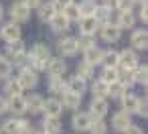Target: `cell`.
I'll list each match as a JSON object with an SVG mask.
<instances>
[{
	"mask_svg": "<svg viewBox=\"0 0 148 134\" xmlns=\"http://www.w3.org/2000/svg\"><path fill=\"white\" fill-rule=\"evenodd\" d=\"M112 128L116 130V132H120V134H124L130 126H132V116L130 114H126L124 110H118V112H114L112 114Z\"/></svg>",
	"mask_w": 148,
	"mask_h": 134,
	"instance_id": "5bb4252c",
	"label": "cell"
},
{
	"mask_svg": "<svg viewBox=\"0 0 148 134\" xmlns=\"http://www.w3.org/2000/svg\"><path fill=\"white\" fill-rule=\"evenodd\" d=\"M63 16L73 25V23H79V19H81V14H79V8H77V2H71L65 10H63Z\"/></svg>",
	"mask_w": 148,
	"mask_h": 134,
	"instance_id": "74e56055",
	"label": "cell"
},
{
	"mask_svg": "<svg viewBox=\"0 0 148 134\" xmlns=\"http://www.w3.org/2000/svg\"><path fill=\"white\" fill-rule=\"evenodd\" d=\"M49 27H51V31L53 33H57V35H63V33H67L69 29H71V23L63 16V12H55L53 14V19L47 23Z\"/></svg>",
	"mask_w": 148,
	"mask_h": 134,
	"instance_id": "d6986e66",
	"label": "cell"
},
{
	"mask_svg": "<svg viewBox=\"0 0 148 134\" xmlns=\"http://www.w3.org/2000/svg\"><path fill=\"white\" fill-rule=\"evenodd\" d=\"M126 93H128V89H126L120 81H114V83L108 85V100H110V98H112V100H122Z\"/></svg>",
	"mask_w": 148,
	"mask_h": 134,
	"instance_id": "836d02e7",
	"label": "cell"
},
{
	"mask_svg": "<svg viewBox=\"0 0 148 134\" xmlns=\"http://www.w3.org/2000/svg\"><path fill=\"white\" fill-rule=\"evenodd\" d=\"M0 134H2V128H0Z\"/></svg>",
	"mask_w": 148,
	"mask_h": 134,
	"instance_id": "816d5d0a",
	"label": "cell"
},
{
	"mask_svg": "<svg viewBox=\"0 0 148 134\" xmlns=\"http://www.w3.org/2000/svg\"><path fill=\"white\" fill-rule=\"evenodd\" d=\"M77 39H79V51H85V49H89V47L97 45L93 37H77Z\"/></svg>",
	"mask_w": 148,
	"mask_h": 134,
	"instance_id": "60d3db41",
	"label": "cell"
},
{
	"mask_svg": "<svg viewBox=\"0 0 148 134\" xmlns=\"http://www.w3.org/2000/svg\"><path fill=\"white\" fill-rule=\"evenodd\" d=\"M140 65V57L134 49H122L118 51V69L122 71H134L136 67Z\"/></svg>",
	"mask_w": 148,
	"mask_h": 134,
	"instance_id": "5b68a950",
	"label": "cell"
},
{
	"mask_svg": "<svg viewBox=\"0 0 148 134\" xmlns=\"http://www.w3.org/2000/svg\"><path fill=\"white\" fill-rule=\"evenodd\" d=\"M138 102H140V96H136V93H132V91H128L122 100H120V104H122V110L126 112V114H136V108H138Z\"/></svg>",
	"mask_w": 148,
	"mask_h": 134,
	"instance_id": "484cf974",
	"label": "cell"
},
{
	"mask_svg": "<svg viewBox=\"0 0 148 134\" xmlns=\"http://www.w3.org/2000/svg\"><path fill=\"white\" fill-rule=\"evenodd\" d=\"M95 6H97V2H95V0H79L77 8H79V14H81V19H83V16H93V10H95Z\"/></svg>",
	"mask_w": 148,
	"mask_h": 134,
	"instance_id": "d590c367",
	"label": "cell"
},
{
	"mask_svg": "<svg viewBox=\"0 0 148 134\" xmlns=\"http://www.w3.org/2000/svg\"><path fill=\"white\" fill-rule=\"evenodd\" d=\"M55 12H57V10H55V6H53L51 0H49V2H43V4L37 8V14H39V21H41V23H49Z\"/></svg>",
	"mask_w": 148,
	"mask_h": 134,
	"instance_id": "f546056e",
	"label": "cell"
},
{
	"mask_svg": "<svg viewBox=\"0 0 148 134\" xmlns=\"http://www.w3.org/2000/svg\"><path fill=\"white\" fill-rule=\"evenodd\" d=\"M45 71H47L49 77H65V73H67V61L61 59V57H51L49 63H47V67H45Z\"/></svg>",
	"mask_w": 148,
	"mask_h": 134,
	"instance_id": "9a60e30c",
	"label": "cell"
},
{
	"mask_svg": "<svg viewBox=\"0 0 148 134\" xmlns=\"http://www.w3.org/2000/svg\"><path fill=\"white\" fill-rule=\"evenodd\" d=\"M57 51H59V57L61 59H69V57H75L79 53V39L77 37H61L57 41Z\"/></svg>",
	"mask_w": 148,
	"mask_h": 134,
	"instance_id": "277c9868",
	"label": "cell"
},
{
	"mask_svg": "<svg viewBox=\"0 0 148 134\" xmlns=\"http://www.w3.org/2000/svg\"><path fill=\"white\" fill-rule=\"evenodd\" d=\"M91 124H93V120H91V116H89L87 112H81V110L73 112V118H71V126H73L75 134H83V132H89Z\"/></svg>",
	"mask_w": 148,
	"mask_h": 134,
	"instance_id": "9c48e42d",
	"label": "cell"
},
{
	"mask_svg": "<svg viewBox=\"0 0 148 134\" xmlns=\"http://www.w3.org/2000/svg\"><path fill=\"white\" fill-rule=\"evenodd\" d=\"M87 114L91 116L93 122H95V120H103V118L110 114V102H108V100H99V98H91Z\"/></svg>",
	"mask_w": 148,
	"mask_h": 134,
	"instance_id": "ba28073f",
	"label": "cell"
},
{
	"mask_svg": "<svg viewBox=\"0 0 148 134\" xmlns=\"http://www.w3.org/2000/svg\"><path fill=\"white\" fill-rule=\"evenodd\" d=\"M124 134H144V130H142L140 126H136V124H132V126H130V128H128V130H126Z\"/></svg>",
	"mask_w": 148,
	"mask_h": 134,
	"instance_id": "7dc6e473",
	"label": "cell"
},
{
	"mask_svg": "<svg viewBox=\"0 0 148 134\" xmlns=\"http://www.w3.org/2000/svg\"><path fill=\"white\" fill-rule=\"evenodd\" d=\"M4 57L12 63V67H18V69L25 67L27 65V45L23 43V39L12 41V43H6Z\"/></svg>",
	"mask_w": 148,
	"mask_h": 134,
	"instance_id": "7a4b0ae2",
	"label": "cell"
},
{
	"mask_svg": "<svg viewBox=\"0 0 148 134\" xmlns=\"http://www.w3.org/2000/svg\"><path fill=\"white\" fill-rule=\"evenodd\" d=\"M8 14H10V21L23 25L31 19V8L23 2V0H16V2H12V6L8 8Z\"/></svg>",
	"mask_w": 148,
	"mask_h": 134,
	"instance_id": "30bf717a",
	"label": "cell"
},
{
	"mask_svg": "<svg viewBox=\"0 0 148 134\" xmlns=\"http://www.w3.org/2000/svg\"><path fill=\"white\" fill-rule=\"evenodd\" d=\"M75 71H77L75 75H79V77H81V79H85V81L95 79V67H93V65H89V63H85V61H79Z\"/></svg>",
	"mask_w": 148,
	"mask_h": 134,
	"instance_id": "1f68e13d",
	"label": "cell"
},
{
	"mask_svg": "<svg viewBox=\"0 0 148 134\" xmlns=\"http://www.w3.org/2000/svg\"><path fill=\"white\" fill-rule=\"evenodd\" d=\"M39 132H41V130H37V128H33V126H31V128H29L25 134H39Z\"/></svg>",
	"mask_w": 148,
	"mask_h": 134,
	"instance_id": "681fc988",
	"label": "cell"
},
{
	"mask_svg": "<svg viewBox=\"0 0 148 134\" xmlns=\"http://www.w3.org/2000/svg\"><path fill=\"white\" fill-rule=\"evenodd\" d=\"M101 47L99 45H93V47H89V49H85V51H81L83 53V59L81 61H85V63H89V65H99V61H101Z\"/></svg>",
	"mask_w": 148,
	"mask_h": 134,
	"instance_id": "cb8c5ba5",
	"label": "cell"
},
{
	"mask_svg": "<svg viewBox=\"0 0 148 134\" xmlns=\"http://www.w3.org/2000/svg\"><path fill=\"white\" fill-rule=\"evenodd\" d=\"M47 87H49V91H51L55 98H57V96H63V93L67 91V79H65V77H49Z\"/></svg>",
	"mask_w": 148,
	"mask_h": 134,
	"instance_id": "d4e9b609",
	"label": "cell"
},
{
	"mask_svg": "<svg viewBox=\"0 0 148 134\" xmlns=\"http://www.w3.org/2000/svg\"><path fill=\"white\" fill-rule=\"evenodd\" d=\"M0 128H2V134H25L29 128H31V122L25 118V116H8L2 120V124H0Z\"/></svg>",
	"mask_w": 148,
	"mask_h": 134,
	"instance_id": "3957f363",
	"label": "cell"
},
{
	"mask_svg": "<svg viewBox=\"0 0 148 134\" xmlns=\"http://www.w3.org/2000/svg\"><path fill=\"white\" fill-rule=\"evenodd\" d=\"M93 19H95V23H97L99 27L106 25V23H112V19H114V8H108V6H103V4H97L95 10H93Z\"/></svg>",
	"mask_w": 148,
	"mask_h": 134,
	"instance_id": "7402d4cb",
	"label": "cell"
},
{
	"mask_svg": "<svg viewBox=\"0 0 148 134\" xmlns=\"http://www.w3.org/2000/svg\"><path fill=\"white\" fill-rule=\"evenodd\" d=\"M23 37V27L14 21H6L2 23V27H0V39L6 41V43H12V41H18Z\"/></svg>",
	"mask_w": 148,
	"mask_h": 134,
	"instance_id": "52a82bcc",
	"label": "cell"
},
{
	"mask_svg": "<svg viewBox=\"0 0 148 134\" xmlns=\"http://www.w3.org/2000/svg\"><path fill=\"white\" fill-rule=\"evenodd\" d=\"M67 91L77 93V96H81V98H83V93L87 91V81H85V79H81L79 75H73V77H69V79H67Z\"/></svg>",
	"mask_w": 148,
	"mask_h": 134,
	"instance_id": "603a6c76",
	"label": "cell"
},
{
	"mask_svg": "<svg viewBox=\"0 0 148 134\" xmlns=\"http://www.w3.org/2000/svg\"><path fill=\"white\" fill-rule=\"evenodd\" d=\"M6 106H8V112H12V116H25L27 114V96H12V98H6Z\"/></svg>",
	"mask_w": 148,
	"mask_h": 134,
	"instance_id": "2e32d148",
	"label": "cell"
},
{
	"mask_svg": "<svg viewBox=\"0 0 148 134\" xmlns=\"http://www.w3.org/2000/svg\"><path fill=\"white\" fill-rule=\"evenodd\" d=\"M118 73H120L118 67H103V69H101V75H99L97 79H101L106 85H110V83L118 81Z\"/></svg>",
	"mask_w": 148,
	"mask_h": 134,
	"instance_id": "e575fe53",
	"label": "cell"
},
{
	"mask_svg": "<svg viewBox=\"0 0 148 134\" xmlns=\"http://www.w3.org/2000/svg\"><path fill=\"white\" fill-rule=\"evenodd\" d=\"M112 23L120 29V31H132L136 27V14L132 10H126V12H116V16L112 19Z\"/></svg>",
	"mask_w": 148,
	"mask_h": 134,
	"instance_id": "7c38bea8",
	"label": "cell"
},
{
	"mask_svg": "<svg viewBox=\"0 0 148 134\" xmlns=\"http://www.w3.org/2000/svg\"><path fill=\"white\" fill-rule=\"evenodd\" d=\"M136 10H138V16H136V21H140V23H144V25H146V23H148V12H146L148 8H146V2H144V4H140Z\"/></svg>",
	"mask_w": 148,
	"mask_h": 134,
	"instance_id": "7bdbcfd3",
	"label": "cell"
},
{
	"mask_svg": "<svg viewBox=\"0 0 148 134\" xmlns=\"http://www.w3.org/2000/svg\"><path fill=\"white\" fill-rule=\"evenodd\" d=\"M43 114H45V118H61V114H63L61 100L55 98V96L47 98L45 100V106H43Z\"/></svg>",
	"mask_w": 148,
	"mask_h": 134,
	"instance_id": "e0dca14e",
	"label": "cell"
},
{
	"mask_svg": "<svg viewBox=\"0 0 148 134\" xmlns=\"http://www.w3.org/2000/svg\"><path fill=\"white\" fill-rule=\"evenodd\" d=\"M43 106H45V98L41 93H31L27 98V114L39 116V114H43Z\"/></svg>",
	"mask_w": 148,
	"mask_h": 134,
	"instance_id": "ffe728a7",
	"label": "cell"
},
{
	"mask_svg": "<svg viewBox=\"0 0 148 134\" xmlns=\"http://www.w3.org/2000/svg\"><path fill=\"white\" fill-rule=\"evenodd\" d=\"M4 19V6H2V2H0V21Z\"/></svg>",
	"mask_w": 148,
	"mask_h": 134,
	"instance_id": "f907efd6",
	"label": "cell"
},
{
	"mask_svg": "<svg viewBox=\"0 0 148 134\" xmlns=\"http://www.w3.org/2000/svg\"><path fill=\"white\" fill-rule=\"evenodd\" d=\"M2 96L4 98H12V96H23V87H21V83L16 81V77H8V79H4V85H2Z\"/></svg>",
	"mask_w": 148,
	"mask_h": 134,
	"instance_id": "4316f807",
	"label": "cell"
},
{
	"mask_svg": "<svg viewBox=\"0 0 148 134\" xmlns=\"http://www.w3.org/2000/svg\"><path fill=\"white\" fill-rule=\"evenodd\" d=\"M136 116H140V118H146L148 116V102H146V98H140L138 108H136Z\"/></svg>",
	"mask_w": 148,
	"mask_h": 134,
	"instance_id": "b9f144b4",
	"label": "cell"
},
{
	"mask_svg": "<svg viewBox=\"0 0 148 134\" xmlns=\"http://www.w3.org/2000/svg\"><path fill=\"white\" fill-rule=\"evenodd\" d=\"M39 134H43V132H39Z\"/></svg>",
	"mask_w": 148,
	"mask_h": 134,
	"instance_id": "f5cc1de1",
	"label": "cell"
},
{
	"mask_svg": "<svg viewBox=\"0 0 148 134\" xmlns=\"http://www.w3.org/2000/svg\"><path fill=\"white\" fill-rule=\"evenodd\" d=\"M132 75H134V83L146 87V83H148V67H146V63H144V65L140 63V65L132 71Z\"/></svg>",
	"mask_w": 148,
	"mask_h": 134,
	"instance_id": "d6a6232c",
	"label": "cell"
},
{
	"mask_svg": "<svg viewBox=\"0 0 148 134\" xmlns=\"http://www.w3.org/2000/svg\"><path fill=\"white\" fill-rule=\"evenodd\" d=\"M77 25H79V35L81 37H93L95 39V35L99 31V25L95 23L93 16H83V19H79Z\"/></svg>",
	"mask_w": 148,
	"mask_h": 134,
	"instance_id": "ac0fdd59",
	"label": "cell"
},
{
	"mask_svg": "<svg viewBox=\"0 0 148 134\" xmlns=\"http://www.w3.org/2000/svg\"><path fill=\"white\" fill-rule=\"evenodd\" d=\"M130 49H134L136 53L148 49V31H146V29H132V35H130Z\"/></svg>",
	"mask_w": 148,
	"mask_h": 134,
	"instance_id": "8fae6325",
	"label": "cell"
},
{
	"mask_svg": "<svg viewBox=\"0 0 148 134\" xmlns=\"http://www.w3.org/2000/svg\"><path fill=\"white\" fill-rule=\"evenodd\" d=\"M87 91H91V98L108 100V85H106L101 79H93V83L87 85Z\"/></svg>",
	"mask_w": 148,
	"mask_h": 134,
	"instance_id": "83f0119b",
	"label": "cell"
},
{
	"mask_svg": "<svg viewBox=\"0 0 148 134\" xmlns=\"http://www.w3.org/2000/svg\"><path fill=\"white\" fill-rule=\"evenodd\" d=\"M8 112V106H6V98L2 96V93H0V116H4Z\"/></svg>",
	"mask_w": 148,
	"mask_h": 134,
	"instance_id": "bcb514c9",
	"label": "cell"
},
{
	"mask_svg": "<svg viewBox=\"0 0 148 134\" xmlns=\"http://www.w3.org/2000/svg\"><path fill=\"white\" fill-rule=\"evenodd\" d=\"M97 33H99V37H101V41H103V43H110V45H114V43H118V41L122 39V31H120L114 23L101 25Z\"/></svg>",
	"mask_w": 148,
	"mask_h": 134,
	"instance_id": "4fadbf2b",
	"label": "cell"
},
{
	"mask_svg": "<svg viewBox=\"0 0 148 134\" xmlns=\"http://www.w3.org/2000/svg\"><path fill=\"white\" fill-rule=\"evenodd\" d=\"M101 4L108 6V8H114L116 6V0H101Z\"/></svg>",
	"mask_w": 148,
	"mask_h": 134,
	"instance_id": "c3c4849f",
	"label": "cell"
},
{
	"mask_svg": "<svg viewBox=\"0 0 148 134\" xmlns=\"http://www.w3.org/2000/svg\"><path fill=\"white\" fill-rule=\"evenodd\" d=\"M16 81L21 83L23 91H31V89H35V87L39 85V73H37V71H33L29 65H25V67H21V69H18Z\"/></svg>",
	"mask_w": 148,
	"mask_h": 134,
	"instance_id": "8992f818",
	"label": "cell"
},
{
	"mask_svg": "<svg viewBox=\"0 0 148 134\" xmlns=\"http://www.w3.org/2000/svg\"><path fill=\"white\" fill-rule=\"evenodd\" d=\"M63 130V124L59 118H45L43 120V134H61Z\"/></svg>",
	"mask_w": 148,
	"mask_h": 134,
	"instance_id": "f1b7e54d",
	"label": "cell"
},
{
	"mask_svg": "<svg viewBox=\"0 0 148 134\" xmlns=\"http://www.w3.org/2000/svg\"><path fill=\"white\" fill-rule=\"evenodd\" d=\"M61 106H63V110H71V112H77L79 108H81V96H77V93H71V91H65L61 98Z\"/></svg>",
	"mask_w": 148,
	"mask_h": 134,
	"instance_id": "44dd1931",
	"label": "cell"
},
{
	"mask_svg": "<svg viewBox=\"0 0 148 134\" xmlns=\"http://www.w3.org/2000/svg\"><path fill=\"white\" fill-rule=\"evenodd\" d=\"M110 132V124L106 120H95L89 128V134H108Z\"/></svg>",
	"mask_w": 148,
	"mask_h": 134,
	"instance_id": "ab89813d",
	"label": "cell"
},
{
	"mask_svg": "<svg viewBox=\"0 0 148 134\" xmlns=\"http://www.w3.org/2000/svg\"><path fill=\"white\" fill-rule=\"evenodd\" d=\"M99 65H103V67H118V51L116 49H103L101 51V61H99Z\"/></svg>",
	"mask_w": 148,
	"mask_h": 134,
	"instance_id": "4dcf8cb0",
	"label": "cell"
},
{
	"mask_svg": "<svg viewBox=\"0 0 148 134\" xmlns=\"http://www.w3.org/2000/svg\"><path fill=\"white\" fill-rule=\"evenodd\" d=\"M12 71H14V67H12V63L0 53V79H8V77H12Z\"/></svg>",
	"mask_w": 148,
	"mask_h": 134,
	"instance_id": "8d00e7d4",
	"label": "cell"
},
{
	"mask_svg": "<svg viewBox=\"0 0 148 134\" xmlns=\"http://www.w3.org/2000/svg\"><path fill=\"white\" fill-rule=\"evenodd\" d=\"M118 81H120L128 91L136 85V83H134V75H132V71H122V69H120V73H118Z\"/></svg>",
	"mask_w": 148,
	"mask_h": 134,
	"instance_id": "f35d334b",
	"label": "cell"
},
{
	"mask_svg": "<svg viewBox=\"0 0 148 134\" xmlns=\"http://www.w3.org/2000/svg\"><path fill=\"white\" fill-rule=\"evenodd\" d=\"M51 57H53L51 55V49L45 43H35L31 47V51H27V65L33 71L41 73V71H45V67H47V63H49Z\"/></svg>",
	"mask_w": 148,
	"mask_h": 134,
	"instance_id": "6da1fadb",
	"label": "cell"
},
{
	"mask_svg": "<svg viewBox=\"0 0 148 134\" xmlns=\"http://www.w3.org/2000/svg\"><path fill=\"white\" fill-rule=\"evenodd\" d=\"M23 2H25V4L31 8V12H33V10H37V8L43 4V0H23Z\"/></svg>",
	"mask_w": 148,
	"mask_h": 134,
	"instance_id": "f6af8a7d",
	"label": "cell"
},
{
	"mask_svg": "<svg viewBox=\"0 0 148 134\" xmlns=\"http://www.w3.org/2000/svg\"><path fill=\"white\" fill-rule=\"evenodd\" d=\"M51 2H53V6H55V10H57V12H63V10L73 2V0H51Z\"/></svg>",
	"mask_w": 148,
	"mask_h": 134,
	"instance_id": "ee69618b",
	"label": "cell"
}]
</instances>
